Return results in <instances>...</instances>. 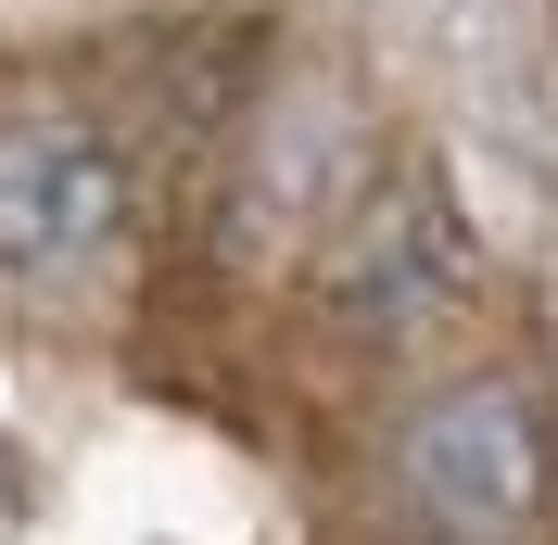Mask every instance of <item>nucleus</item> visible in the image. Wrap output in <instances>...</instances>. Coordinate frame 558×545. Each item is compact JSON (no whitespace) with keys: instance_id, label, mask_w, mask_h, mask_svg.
Here are the masks:
<instances>
[{"instance_id":"1","label":"nucleus","mask_w":558,"mask_h":545,"mask_svg":"<svg viewBox=\"0 0 558 545\" xmlns=\"http://www.w3.org/2000/svg\"><path fill=\"white\" fill-rule=\"evenodd\" d=\"M407 482L445 533H521L546 508V419L508 380H457L407 419Z\"/></svg>"},{"instance_id":"2","label":"nucleus","mask_w":558,"mask_h":545,"mask_svg":"<svg viewBox=\"0 0 558 545\" xmlns=\"http://www.w3.org/2000/svg\"><path fill=\"white\" fill-rule=\"evenodd\" d=\"M128 229V166L89 128H13L0 140V267L64 279Z\"/></svg>"},{"instance_id":"3","label":"nucleus","mask_w":558,"mask_h":545,"mask_svg":"<svg viewBox=\"0 0 558 545\" xmlns=\"http://www.w3.org/2000/svg\"><path fill=\"white\" fill-rule=\"evenodd\" d=\"M330 305L355 317V330H418V317L457 305V216L445 191H381V204L343 229V254H330Z\"/></svg>"}]
</instances>
